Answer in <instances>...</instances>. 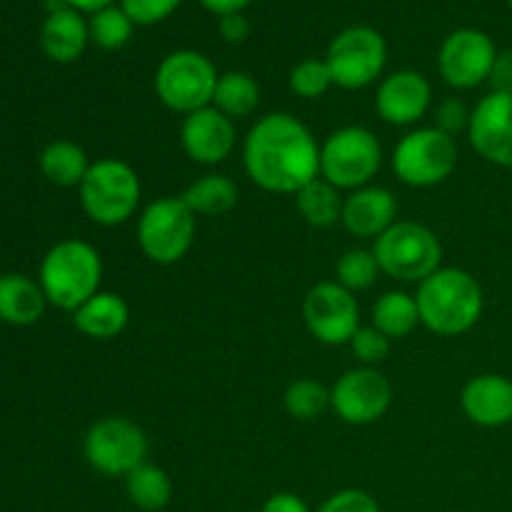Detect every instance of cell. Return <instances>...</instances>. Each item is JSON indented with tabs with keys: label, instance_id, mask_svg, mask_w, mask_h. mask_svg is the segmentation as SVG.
Masks as SVG:
<instances>
[{
	"label": "cell",
	"instance_id": "1",
	"mask_svg": "<svg viewBox=\"0 0 512 512\" xmlns=\"http://www.w3.org/2000/svg\"><path fill=\"white\" fill-rule=\"evenodd\" d=\"M243 163L258 188L295 195L320 178V145L295 115L268 113L245 135Z\"/></svg>",
	"mask_w": 512,
	"mask_h": 512
},
{
	"label": "cell",
	"instance_id": "2",
	"mask_svg": "<svg viewBox=\"0 0 512 512\" xmlns=\"http://www.w3.org/2000/svg\"><path fill=\"white\" fill-rule=\"evenodd\" d=\"M420 323L433 333L453 338L478 325L485 298L478 280L460 268H440L418 285Z\"/></svg>",
	"mask_w": 512,
	"mask_h": 512
},
{
	"label": "cell",
	"instance_id": "3",
	"mask_svg": "<svg viewBox=\"0 0 512 512\" xmlns=\"http://www.w3.org/2000/svg\"><path fill=\"white\" fill-rule=\"evenodd\" d=\"M100 280H103L100 253L78 238L55 243L45 253L38 270V283L48 298V305L70 313L100 293Z\"/></svg>",
	"mask_w": 512,
	"mask_h": 512
},
{
	"label": "cell",
	"instance_id": "4",
	"mask_svg": "<svg viewBox=\"0 0 512 512\" xmlns=\"http://www.w3.org/2000/svg\"><path fill=\"white\" fill-rule=\"evenodd\" d=\"M373 255L380 273L403 283H423L425 278L440 270L443 245L440 238L423 223L398 220L380 238H375Z\"/></svg>",
	"mask_w": 512,
	"mask_h": 512
},
{
	"label": "cell",
	"instance_id": "5",
	"mask_svg": "<svg viewBox=\"0 0 512 512\" xmlns=\"http://www.w3.org/2000/svg\"><path fill=\"white\" fill-rule=\"evenodd\" d=\"M78 190L85 215L105 228L128 223L140 205L138 173L118 158H103L90 165Z\"/></svg>",
	"mask_w": 512,
	"mask_h": 512
},
{
	"label": "cell",
	"instance_id": "6",
	"mask_svg": "<svg viewBox=\"0 0 512 512\" xmlns=\"http://www.w3.org/2000/svg\"><path fill=\"white\" fill-rule=\"evenodd\" d=\"M383 165V148L373 130L345 125L320 145V178L338 190H358L370 185Z\"/></svg>",
	"mask_w": 512,
	"mask_h": 512
},
{
	"label": "cell",
	"instance_id": "7",
	"mask_svg": "<svg viewBox=\"0 0 512 512\" xmlns=\"http://www.w3.org/2000/svg\"><path fill=\"white\" fill-rule=\"evenodd\" d=\"M218 70L198 50H175L155 70V93L165 108L190 115L213 105Z\"/></svg>",
	"mask_w": 512,
	"mask_h": 512
},
{
	"label": "cell",
	"instance_id": "8",
	"mask_svg": "<svg viewBox=\"0 0 512 512\" xmlns=\"http://www.w3.org/2000/svg\"><path fill=\"white\" fill-rule=\"evenodd\" d=\"M195 213L183 198H158L140 213L138 245L148 260L173 265L188 255L195 240Z\"/></svg>",
	"mask_w": 512,
	"mask_h": 512
},
{
	"label": "cell",
	"instance_id": "9",
	"mask_svg": "<svg viewBox=\"0 0 512 512\" xmlns=\"http://www.w3.org/2000/svg\"><path fill=\"white\" fill-rule=\"evenodd\" d=\"M325 63L338 88L363 90L383 73L388 63V45L370 25H350L330 40Z\"/></svg>",
	"mask_w": 512,
	"mask_h": 512
},
{
	"label": "cell",
	"instance_id": "10",
	"mask_svg": "<svg viewBox=\"0 0 512 512\" xmlns=\"http://www.w3.org/2000/svg\"><path fill=\"white\" fill-rule=\"evenodd\" d=\"M458 168V143L440 128H418L393 150V170L410 188H433Z\"/></svg>",
	"mask_w": 512,
	"mask_h": 512
},
{
	"label": "cell",
	"instance_id": "11",
	"mask_svg": "<svg viewBox=\"0 0 512 512\" xmlns=\"http://www.w3.org/2000/svg\"><path fill=\"white\" fill-rule=\"evenodd\" d=\"M85 460L108 478H128L148 458V438L138 423L120 415L98 420L85 435Z\"/></svg>",
	"mask_w": 512,
	"mask_h": 512
},
{
	"label": "cell",
	"instance_id": "12",
	"mask_svg": "<svg viewBox=\"0 0 512 512\" xmlns=\"http://www.w3.org/2000/svg\"><path fill=\"white\" fill-rule=\"evenodd\" d=\"M303 320L318 343L348 345L360 328L358 300L340 283L325 280L305 295Z\"/></svg>",
	"mask_w": 512,
	"mask_h": 512
},
{
	"label": "cell",
	"instance_id": "13",
	"mask_svg": "<svg viewBox=\"0 0 512 512\" xmlns=\"http://www.w3.org/2000/svg\"><path fill=\"white\" fill-rule=\"evenodd\" d=\"M498 48L493 38L478 28H460L443 40L438 50L440 78L458 90H473L488 83Z\"/></svg>",
	"mask_w": 512,
	"mask_h": 512
},
{
	"label": "cell",
	"instance_id": "14",
	"mask_svg": "<svg viewBox=\"0 0 512 512\" xmlns=\"http://www.w3.org/2000/svg\"><path fill=\"white\" fill-rule=\"evenodd\" d=\"M393 403L388 378L375 368H355L340 375L330 390V410L348 425H370L383 418Z\"/></svg>",
	"mask_w": 512,
	"mask_h": 512
},
{
	"label": "cell",
	"instance_id": "15",
	"mask_svg": "<svg viewBox=\"0 0 512 512\" xmlns=\"http://www.w3.org/2000/svg\"><path fill=\"white\" fill-rule=\"evenodd\" d=\"M470 145L480 158L512 170V95L488 93L473 108L468 125Z\"/></svg>",
	"mask_w": 512,
	"mask_h": 512
},
{
	"label": "cell",
	"instance_id": "16",
	"mask_svg": "<svg viewBox=\"0 0 512 512\" xmlns=\"http://www.w3.org/2000/svg\"><path fill=\"white\" fill-rule=\"evenodd\" d=\"M235 125L228 115L208 105L203 110L185 115L180 128V143L185 155L200 165H218L235 150Z\"/></svg>",
	"mask_w": 512,
	"mask_h": 512
},
{
	"label": "cell",
	"instance_id": "17",
	"mask_svg": "<svg viewBox=\"0 0 512 512\" xmlns=\"http://www.w3.org/2000/svg\"><path fill=\"white\" fill-rule=\"evenodd\" d=\"M433 103V88L418 70H395L380 83L375 95V110L388 125H413L428 113Z\"/></svg>",
	"mask_w": 512,
	"mask_h": 512
},
{
	"label": "cell",
	"instance_id": "18",
	"mask_svg": "<svg viewBox=\"0 0 512 512\" xmlns=\"http://www.w3.org/2000/svg\"><path fill=\"white\" fill-rule=\"evenodd\" d=\"M340 223L355 238H380L393 223H398V200L388 188L365 185L343 200Z\"/></svg>",
	"mask_w": 512,
	"mask_h": 512
},
{
	"label": "cell",
	"instance_id": "19",
	"mask_svg": "<svg viewBox=\"0 0 512 512\" xmlns=\"http://www.w3.org/2000/svg\"><path fill=\"white\" fill-rule=\"evenodd\" d=\"M460 408L480 428H503L512 423V380L485 373L468 380L460 393Z\"/></svg>",
	"mask_w": 512,
	"mask_h": 512
},
{
	"label": "cell",
	"instance_id": "20",
	"mask_svg": "<svg viewBox=\"0 0 512 512\" xmlns=\"http://www.w3.org/2000/svg\"><path fill=\"white\" fill-rule=\"evenodd\" d=\"M38 40L40 50L53 63H73L85 53L90 43L88 20L73 8L55 10V13L45 15Z\"/></svg>",
	"mask_w": 512,
	"mask_h": 512
},
{
	"label": "cell",
	"instance_id": "21",
	"mask_svg": "<svg viewBox=\"0 0 512 512\" xmlns=\"http://www.w3.org/2000/svg\"><path fill=\"white\" fill-rule=\"evenodd\" d=\"M48 308L43 288L38 280L23 273L0 275V320L15 328H28L43 318Z\"/></svg>",
	"mask_w": 512,
	"mask_h": 512
},
{
	"label": "cell",
	"instance_id": "22",
	"mask_svg": "<svg viewBox=\"0 0 512 512\" xmlns=\"http://www.w3.org/2000/svg\"><path fill=\"white\" fill-rule=\"evenodd\" d=\"M130 308L118 293L100 290L93 298L85 300L73 313V325L78 333L93 340H113L128 328Z\"/></svg>",
	"mask_w": 512,
	"mask_h": 512
},
{
	"label": "cell",
	"instance_id": "23",
	"mask_svg": "<svg viewBox=\"0 0 512 512\" xmlns=\"http://www.w3.org/2000/svg\"><path fill=\"white\" fill-rule=\"evenodd\" d=\"M90 165L85 150L73 140H55L40 153V173L58 188H80Z\"/></svg>",
	"mask_w": 512,
	"mask_h": 512
},
{
	"label": "cell",
	"instance_id": "24",
	"mask_svg": "<svg viewBox=\"0 0 512 512\" xmlns=\"http://www.w3.org/2000/svg\"><path fill=\"white\" fill-rule=\"evenodd\" d=\"M180 198L195 215L218 218V215L230 213L238 205V185L228 175L208 173L195 180Z\"/></svg>",
	"mask_w": 512,
	"mask_h": 512
},
{
	"label": "cell",
	"instance_id": "25",
	"mask_svg": "<svg viewBox=\"0 0 512 512\" xmlns=\"http://www.w3.org/2000/svg\"><path fill=\"white\" fill-rule=\"evenodd\" d=\"M295 205H298V213L303 215L305 223L318 230L333 228L340 220V215H343L340 190L330 185L325 178H315L305 188H300L295 193Z\"/></svg>",
	"mask_w": 512,
	"mask_h": 512
},
{
	"label": "cell",
	"instance_id": "26",
	"mask_svg": "<svg viewBox=\"0 0 512 512\" xmlns=\"http://www.w3.org/2000/svg\"><path fill=\"white\" fill-rule=\"evenodd\" d=\"M260 105V88L258 80L253 75L243 73V70H230L218 78L213 95V108L228 115L230 120L248 118L258 110Z\"/></svg>",
	"mask_w": 512,
	"mask_h": 512
},
{
	"label": "cell",
	"instance_id": "27",
	"mask_svg": "<svg viewBox=\"0 0 512 512\" xmlns=\"http://www.w3.org/2000/svg\"><path fill=\"white\" fill-rule=\"evenodd\" d=\"M420 323L418 300L415 295L403 293V290H390L380 295L373 305V328L393 338H405L413 333Z\"/></svg>",
	"mask_w": 512,
	"mask_h": 512
},
{
	"label": "cell",
	"instance_id": "28",
	"mask_svg": "<svg viewBox=\"0 0 512 512\" xmlns=\"http://www.w3.org/2000/svg\"><path fill=\"white\" fill-rule=\"evenodd\" d=\"M125 490L135 508L145 512H158L168 508L173 500V480L158 465L143 463L125 478Z\"/></svg>",
	"mask_w": 512,
	"mask_h": 512
},
{
	"label": "cell",
	"instance_id": "29",
	"mask_svg": "<svg viewBox=\"0 0 512 512\" xmlns=\"http://www.w3.org/2000/svg\"><path fill=\"white\" fill-rule=\"evenodd\" d=\"M88 30H90V43L98 45L100 50L113 53V50H120L128 45V40L133 38L135 23L128 18V13L115 3L90 15Z\"/></svg>",
	"mask_w": 512,
	"mask_h": 512
},
{
	"label": "cell",
	"instance_id": "30",
	"mask_svg": "<svg viewBox=\"0 0 512 512\" xmlns=\"http://www.w3.org/2000/svg\"><path fill=\"white\" fill-rule=\"evenodd\" d=\"M283 405L290 418L308 423V420H315L323 413H328L330 390L323 383H318V380L300 378L288 385L283 395Z\"/></svg>",
	"mask_w": 512,
	"mask_h": 512
},
{
	"label": "cell",
	"instance_id": "31",
	"mask_svg": "<svg viewBox=\"0 0 512 512\" xmlns=\"http://www.w3.org/2000/svg\"><path fill=\"white\" fill-rule=\"evenodd\" d=\"M378 273L380 265L375 260L373 250L353 248L340 255L338 265H335V275H338L335 283H340L350 293H360V290H368L378 280Z\"/></svg>",
	"mask_w": 512,
	"mask_h": 512
},
{
	"label": "cell",
	"instance_id": "32",
	"mask_svg": "<svg viewBox=\"0 0 512 512\" xmlns=\"http://www.w3.org/2000/svg\"><path fill=\"white\" fill-rule=\"evenodd\" d=\"M288 85H290V90L298 95V98L315 100V98H320V95L328 93L335 83H333V75H330V68L325 60L308 58L290 70Z\"/></svg>",
	"mask_w": 512,
	"mask_h": 512
},
{
	"label": "cell",
	"instance_id": "33",
	"mask_svg": "<svg viewBox=\"0 0 512 512\" xmlns=\"http://www.w3.org/2000/svg\"><path fill=\"white\" fill-rule=\"evenodd\" d=\"M350 350H353L355 358L365 365V368H373V365L383 363L390 355V338L380 333L378 328H358V333L350 340Z\"/></svg>",
	"mask_w": 512,
	"mask_h": 512
},
{
	"label": "cell",
	"instance_id": "34",
	"mask_svg": "<svg viewBox=\"0 0 512 512\" xmlns=\"http://www.w3.org/2000/svg\"><path fill=\"white\" fill-rule=\"evenodd\" d=\"M180 3L183 0H118L120 8L140 28H148V25H158L163 20H168L180 8Z\"/></svg>",
	"mask_w": 512,
	"mask_h": 512
},
{
	"label": "cell",
	"instance_id": "35",
	"mask_svg": "<svg viewBox=\"0 0 512 512\" xmlns=\"http://www.w3.org/2000/svg\"><path fill=\"white\" fill-rule=\"evenodd\" d=\"M318 512H380V505L378 500L370 493H365V490L348 488L330 495V498L320 505Z\"/></svg>",
	"mask_w": 512,
	"mask_h": 512
},
{
	"label": "cell",
	"instance_id": "36",
	"mask_svg": "<svg viewBox=\"0 0 512 512\" xmlns=\"http://www.w3.org/2000/svg\"><path fill=\"white\" fill-rule=\"evenodd\" d=\"M470 115H473V110H468V105H465L463 100L448 98V100H443V103H440L438 125H435V128H440L443 133L453 135V138H455L460 130H468Z\"/></svg>",
	"mask_w": 512,
	"mask_h": 512
},
{
	"label": "cell",
	"instance_id": "37",
	"mask_svg": "<svg viewBox=\"0 0 512 512\" xmlns=\"http://www.w3.org/2000/svg\"><path fill=\"white\" fill-rule=\"evenodd\" d=\"M218 33H220V38L230 45L245 43L250 35V20L245 18V13L223 15V18L218 20Z\"/></svg>",
	"mask_w": 512,
	"mask_h": 512
},
{
	"label": "cell",
	"instance_id": "38",
	"mask_svg": "<svg viewBox=\"0 0 512 512\" xmlns=\"http://www.w3.org/2000/svg\"><path fill=\"white\" fill-rule=\"evenodd\" d=\"M493 93H510L512 95V50H503L495 58L493 70L488 78Z\"/></svg>",
	"mask_w": 512,
	"mask_h": 512
},
{
	"label": "cell",
	"instance_id": "39",
	"mask_svg": "<svg viewBox=\"0 0 512 512\" xmlns=\"http://www.w3.org/2000/svg\"><path fill=\"white\" fill-rule=\"evenodd\" d=\"M263 512H310V508L295 493H275L265 500Z\"/></svg>",
	"mask_w": 512,
	"mask_h": 512
},
{
	"label": "cell",
	"instance_id": "40",
	"mask_svg": "<svg viewBox=\"0 0 512 512\" xmlns=\"http://www.w3.org/2000/svg\"><path fill=\"white\" fill-rule=\"evenodd\" d=\"M250 3H253V0H200V5H203L205 10H210L213 15H218V18L230 13H243Z\"/></svg>",
	"mask_w": 512,
	"mask_h": 512
},
{
	"label": "cell",
	"instance_id": "41",
	"mask_svg": "<svg viewBox=\"0 0 512 512\" xmlns=\"http://www.w3.org/2000/svg\"><path fill=\"white\" fill-rule=\"evenodd\" d=\"M65 3L70 5L73 10H78V13H98V10L108 8V5H115L118 0H65Z\"/></svg>",
	"mask_w": 512,
	"mask_h": 512
},
{
	"label": "cell",
	"instance_id": "42",
	"mask_svg": "<svg viewBox=\"0 0 512 512\" xmlns=\"http://www.w3.org/2000/svg\"><path fill=\"white\" fill-rule=\"evenodd\" d=\"M508 3H510V8H512V0H508Z\"/></svg>",
	"mask_w": 512,
	"mask_h": 512
}]
</instances>
